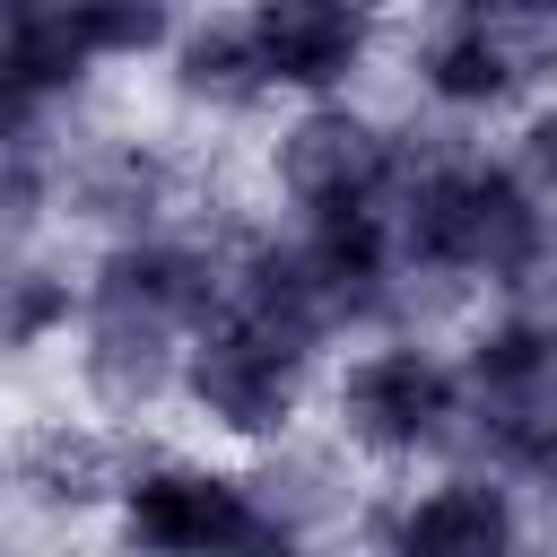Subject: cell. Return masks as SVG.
Listing matches in <instances>:
<instances>
[{"mask_svg":"<svg viewBox=\"0 0 557 557\" xmlns=\"http://www.w3.org/2000/svg\"><path fill=\"white\" fill-rule=\"evenodd\" d=\"M531 200L505 183V174H444L418 191L409 209V244L426 261H470V270H522L531 261Z\"/></svg>","mask_w":557,"mask_h":557,"instance_id":"cell-1","label":"cell"},{"mask_svg":"<svg viewBox=\"0 0 557 557\" xmlns=\"http://www.w3.org/2000/svg\"><path fill=\"white\" fill-rule=\"evenodd\" d=\"M191 383L226 426H270L287 409V383H296V339L278 322H261V313H235V322L209 331Z\"/></svg>","mask_w":557,"mask_h":557,"instance_id":"cell-2","label":"cell"},{"mask_svg":"<svg viewBox=\"0 0 557 557\" xmlns=\"http://www.w3.org/2000/svg\"><path fill=\"white\" fill-rule=\"evenodd\" d=\"M261 522H252V505H244V487H226V479H183V470H165V479H139L131 487V540H148L157 557H226V548H244Z\"/></svg>","mask_w":557,"mask_h":557,"instance_id":"cell-3","label":"cell"},{"mask_svg":"<svg viewBox=\"0 0 557 557\" xmlns=\"http://www.w3.org/2000/svg\"><path fill=\"white\" fill-rule=\"evenodd\" d=\"M148 35H157V9H26L0 35V78H17L35 96V87H61L87 52L148 44Z\"/></svg>","mask_w":557,"mask_h":557,"instance_id":"cell-4","label":"cell"},{"mask_svg":"<svg viewBox=\"0 0 557 557\" xmlns=\"http://www.w3.org/2000/svg\"><path fill=\"white\" fill-rule=\"evenodd\" d=\"M278 174H287V191L313 200L322 218H357V200L383 183V139H374L366 122H348V113H313V122L287 131Z\"/></svg>","mask_w":557,"mask_h":557,"instance_id":"cell-5","label":"cell"},{"mask_svg":"<svg viewBox=\"0 0 557 557\" xmlns=\"http://www.w3.org/2000/svg\"><path fill=\"white\" fill-rule=\"evenodd\" d=\"M357 44H366V26H357L348 9H331V0H278V9L252 17L261 70H270V78H296V87L339 78V70L357 61Z\"/></svg>","mask_w":557,"mask_h":557,"instance_id":"cell-6","label":"cell"},{"mask_svg":"<svg viewBox=\"0 0 557 557\" xmlns=\"http://www.w3.org/2000/svg\"><path fill=\"white\" fill-rule=\"evenodd\" d=\"M540 52H548V26H540V17L479 9V17H461V26L435 44V87H444V96H505Z\"/></svg>","mask_w":557,"mask_h":557,"instance_id":"cell-7","label":"cell"},{"mask_svg":"<svg viewBox=\"0 0 557 557\" xmlns=\"http://www.w3.org/2000/svg\"><path fill=\"white\" fill-rule=\"evenodd\" d=\"M435 418H444V374L426 366V357H366L357 374H348V426L357 435H374V444H418V435H435Z\"/></svg>","mask_w":557,"mask_h":557,"instance_id":"cell-8","label":"cell"},{"mask_svg":"<svg viewBox=\"0 0 557 557\" xmlns=\"http://www.w3.org/2000/svg\"><path fill=\"white\" fill-rule=\"evenodd\" d=\"M513 513L496 487H444L400 522V557H505Z\"/></svg>","mask_w":557,"mask_h":557,"instance_id":"cell-9","label":"cell"},{"mask_svg":"<svg viewBox=\"0 0 557 557\" xmlns=\"http://www.w3.org/2000/svg\"><path fill=\"white\" fill-rule=\"evenodd\" d=\"M191 296H200V270H191L183 252H113V261H104V287H96V313L174 322Z\"/></svg>","mask_w":557,"mask_h":557,"instance_id":"cell-10","label":"cell"},{"mask_svg":"<svg viewBox=\"0 0 557 557\" xmlns=\"http://www.w3.org/2000/svg\"><path fill=\"white\" fill-rule=\"evenodd\" d=\"M96 383L113 400H148L165 383V322H148V313H96Z\"/></svg>","mask_w":557,"mask_h":557,"instance_id":"cell-11","label":"cell"},{"mask_svg":"<svg viewBox=\"0 0 557 557\" xmlns=\"http://www.w3.org/2000/svg\"><path fill=\"white\" fill-rule=\"evenodd\" d=\"M548 374H557V339H548V331H522V322H513V331H496V339L479 348V392H487V400H522V392H540Z\"/></svg>","mask_w":557,"mask_h":557,"instance_id":"cell-12","label":"cell"},{"mask_svg":"<svg viewBox=\"0 0 557 557\" xmlns=\"http://www.w3.org/2000/svg\"><path fill=\"white\" fill-rule=\"evenodd\" d=\"M183 78H191L200 96H244V87L270 78V70H261V52H252V26H209V35L183 52Z\"/></svg>","mask_w":557,"mask_h":557,"instance_id":"cell-13","label":"cell"},{"mask_svg":"<svg viewBox=\"0 0 557 557\" xmlns=\"http://www.w3.org/2000/svg\"><path fill=\"white\" fill-rule=\"evenodd\" d=\"M96 444H44V487L52 496H87V479H96Z\"/></svg>","mask_w":557,"mask_h":557,"instance_id":"cell-14","label":"cell"},{"mask_svg":"<svg viewBox=\"0 0 557 557\" xmlns=\"http://www.w3.org/2000/svg\"><path fill=\"white\" fill-rule=\"evenodd\" d=\"M26 209H35V174H26V157H0V235H17Z\"/></svg>","mask_w":557,"mask_h":557,"instance_id":"cell-15","label":"cell"},{"mask_svg":"<svg viewBox=\"0 0 557 557\" xmlns=\"http://www.w3.org/2000/svg\"><path fill=\"white\" fill-rule=\"evenodd\" d=\"M531 157H540V165H548V174H557V113H548V122H540V131H531Z\"/></svg>","mask_w":557,"mask_h":557,"instance_id":"cell-16","label":"cell"}]
</instances>
